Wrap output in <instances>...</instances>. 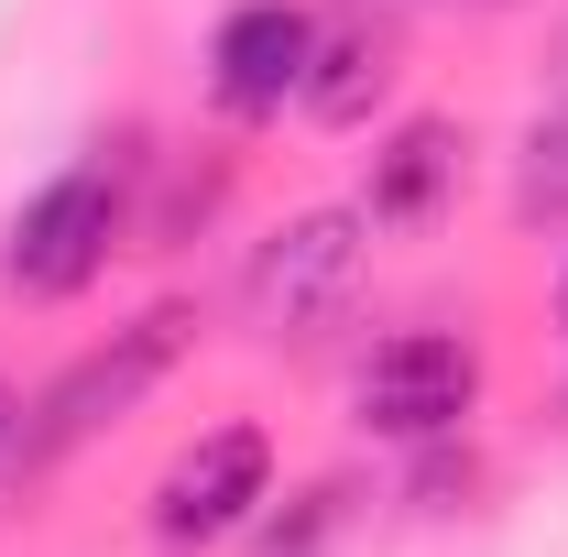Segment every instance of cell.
Segmentation results:
<instances>
[{"mask_svg": "<svg viewBox=\"0 0 568 557\" xmlns=\"http://www.w3.org/2000/svg\"><path fill=\"white\" fill-rule=\"evenodd\" d=\"M306 44H317V11L295 0H241L219 22V55H209V88L230 121H274L284 99L306 88Z\"/></svg>", "mask_w": 568, "mask_h": 557, "instance_id": "obj_6", "label": "cell"}, {"mask_svg": "<svg viewBox=\"0 0 568 557\" xmlns=\"http://www.w3.org/2000/svg\"><path fill=\"white\" fill-rule=\"evenodd\" d=\"M514 209H525V219H568V110L536 121L525 164H514Z\"/></svg>", "mask_w": 568, "mask_h": 557, "instance_id": "obj_9", "label": "cell"}, {"mask_svg": "<svg viewBox=\"0 0 568 557\" xmlns=\"http://www.w3.org/2000/svg\"><path fill=\"white\" fill-rule=\"evenodd\" d=\"M361 295V219L351 209H317L295 219V230H274L263 241V263H252V317L263 328H328L339 306Z\"/></svg>", "mask_w": 568, "mask_h": 557, "instance_id": "obj_5", "label": "cell"}, {"mask_svg": "<svg viewBox=\"0 0 568 557\" xmlns=\"http://www.w3.org/2000/svg\"><path fill=\"white\" fill-rule=\"evenodd\" d=\"M263 492H274V448H263V426H209V437L153 482V536H164V547H219V536L252 525Z\"/></svg>", "mask_w": 568, "mask_h": 557, "instance_id": "obj_4", "label": "cell"}, {"mask_svg": "<svg viewBox=\"0 0 568 557\" xmlns=\"http://www.w3.org/2000/svg\"><path fill=\"white\" fill-rule=\"evenodd\" d=\"M448 186H459V132L448 121H405V132L372 153V198L361 209L383 219V230H416V219H437Z\"/></svg>", "mask_w": 568, "mask_h": 557, "instance_id": "obj_8", "label": "cell"}, {"mask_svg": "<svg viewBox=\"0 0 568 557\" xmlns=\"http://www.w3.org/2000/svg\"><path fill=\"white\" fill-rule=\"evenodd\" d=\"M186 328H197L186 306H153V317H132V328H121L110 350H88L77 372H55V394L33 405V426H22V459L44 470V459H67L77 437H99L110 416H132L142 394H153V383L175 372V350H186Z\"/></svg>", "mask_w": 568, "mask_h": 557, "instance_id": "obj_1", "label": "cell"}, {"mask_svg": "<svg viewBox=\"0 0 568 557\" xmlns=\"http://www.w3.org/2000/svg\"><path fill=\"white\" fill-rule=\"evenodd\" d=\"M383 88H394V33H383V22H361V11H328V22H317V44H306V88H295V99H306L328 132H351Z\"/></svg>", "mask_w": 568, "mask_h": 557, "instance_id": "obj_7", "label": "cell"}, {"mask_svg": "<svg viewBox=\"0 0 568 557\" xmlns=\"http://www.w3.org/2000/svg\"><path fill=\"white\" fill-rule=\"evenodd\" d=\"M558 328H568V284H558Z\"/></svg>", "mask_w": 568, "mask_h": 557, "instance_id": "obj_10", "label": "cell"}, {"mask_svg": "<svg viewBox=\"0 0 568 557\" xmlns=\"http://www.w3.org/2000/svg\"><path fill=\"white\" fill-rule=\"evenodd\" d=\"M481 405V350L448 328H405L361 361V426L372 437H448Z\"/></svg>", "mask_w": 568, "mask_h": 557, "instance_id": "obj_3", "label": "cell"}, {"mask_svg": "<svg viewBox=\"0 0 568 557\" xmlns=\"http://www.w3.org/2000/svg\"><path fill=\"white\" fill-rule=\"evenodd\" d=\"M110 230H121V175L110 164H67L55 186L22 198L0 274L22 284V295H77V284L110 263Z\"/></svg>", "mask_w": 568, "mask_h": 557, "instance_id": "obj_2", "label": "cell"}]
</instances>
